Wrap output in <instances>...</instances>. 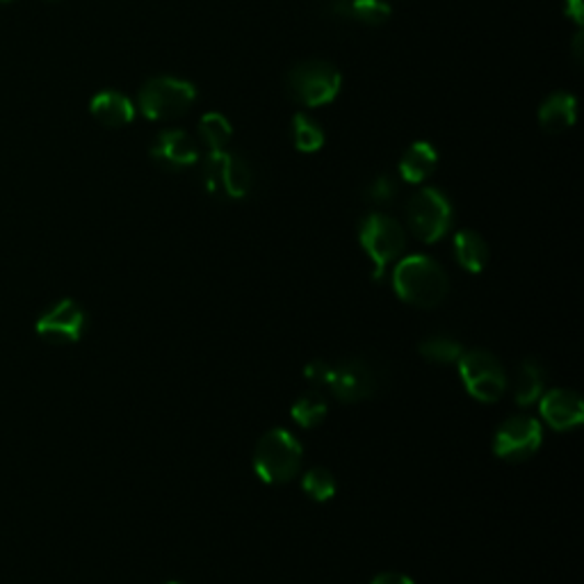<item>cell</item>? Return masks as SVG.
Wrapping results in <instances>:
<instances>
[{"instance_id": "1", "label": "cell", "mask_w": 584, "mask_h": 584, "mask_svg": "<svg viewBox=\"0 0 584 584\" xmlns=\"http://www.w3.org/2000/svg\"><path fill=\"white\" fill-rule=\"evenodd\" d=\"M393 288L406 304L432 309L438 306L450 290V279L445 270L430 256H406L393 272Z\"/></svg>"}, {"instance_id": "2", "label": "cell", "mask_w": 584, "mask_h": 584, "mask_svg": "<svg viewBox=\"0 0 584 584\" xmlns=\"http://www.w3.org/2000/svg\"><path fill=\"white\" fill-rule=\"evenodd\" d=\"M304 450L297 436L288 430L274 427L265 432L254 453V470L265 484H286L301 468Z\"/></svg>"}, {"instance_id": "3", "label": "cell", "mask_w": 584, "mask_h": 584, "mask_svg": "<svg viewBox=\"0 0 584 584\" xmlns=\"http://www.w3.org/2000/svg\"><path fill=\"white\" fill-rule=\"evenodd\" d=\"M194 101H197V88L174 76H156L137 94V107L151 122L176 119L187 113Z\"/></svg>"}, {"instance_id": "4", "label": "cell", "mask_w": 584, "mask_h": 584, "mask_svg": "<svg viewBox=\"0 0 584 584\" xmlns=\"http://www.w3.org/2000/svg\"><path fill=\"white\" fill-rule=\"evenodd\" d=\"M286 88L290 99L299 105L318 107L339 96L343 88V76L336 65L327 60H304L288 71Z\"/></svg>"}, {"instance_id": "5", "label": "cell", "mask_w": 584, "mask_h": 584, "mask_svg": "<svg viewBox=\"0 0 584 584\" xmlns=\"http://www.w3.org/2000/svg\"><path fill=\"white\" fill-rule=\"evenodd\" d=\"M358 240L375 265L373 279L379 282L386 267L402 254L406 236L400 221L393 219L391 215L370 213L368 217H364V221H360Z\"/></svg>"}, {"instance_id": "6", "label": "cell", "mask_w": 584, "mask_h": 584, "mask_svg": "<svg viewBox=\"0 0 584 584\" xmlns=\"http://www.w3.org/2000/svg\"><path fill=\"white\" fill-rule=\"evenodd\" d=\"M202 179L215 199H244L252 190V170L247 160L227 151H210L204 158Z\"/></svg>"}, {"instance_id": "7", "label": "cell", "mask_w": 584, "mask_h": 584, "mask_svg": "<svg viewBox=\"0 0 584 584\" xmlns=\"http://www.w3.org/2000/svg\"><path fill=\"white\" fill-rule=\"evenodd\" d=\"M406 221L415 238L432 244L453 229V204L436 187H423L406 204Z\"/></svg>"}, {"instance_id": "8", "label": "cell", "mask_w": 584, "mask_h": 584, "mask_svg": "<svg viewBox=\"0 0 584 584\" xmlns=\"http://www.w3.org/2000/svg\"><path fill=\"white\" fill-rule=\"evenodd\" d=\"M457 364L466 391L476 400L495 402L507 391L505 368L493 354L484 350L463 352Z\"/></svg>"}, {"instance_id": "9", "label": "cell", "mask_w": 584, "mask_h": 584, "mask_svg": "<svg viewBox=\"0 0 584 584\" xmlns=\"http://www.w3.org/2000/svg\"><path fill=\"white\" fill-rule=\"evenodd\" d=\"M543 430L530 415H514L497 427L493 453L505 461H525L541 448Z\"/></svg>"}, {"instance_id": "10", "label": "cell", "mask_w": 584, "mask_h": 584, "mask_svg": "<svg viewBox=\"0 0 584 584\" xmlns=\"http://www.w3.org/2000/svg\"><path fill=\"white\" fill-rule=\"evenodd\" d=\"M324 386L341 402L354 404L364 402L377 393V375L360 358L343 360V364H329Z\"/></svg>"}, {"instance_id": "11", "label": "cell", "mask_w": 584, "mask_h": 584, "mask_svg": "<svg viewBox=\"0 0 584 584\" xmlns=\"http://www.w3.org/2000/svg\"><path fill=\"white\" fill-rule=\"evenodd\" d=\"M85 324H88L85 309L73 299H60L37 318L35 331L48 343L67 345V343H78L82 339Z\"/></svg>"}, {"instance_id": "12", "label": "cell", "mask_w": 584, "mask_h": 584, "mask_svg": "<svg viewBox=\"0 0 584 584\" xmlns=\"http://www.w3.org/2000/svg\"><path fill=\"white\" fill-rule=\"evenodd\" d=\"M151 158L167 170H187L199 162V149L185 130H162L151 145Z\"/></svg>"}, {"instance_id": "13", "label": "cell", "mask_w": 584, "mask_h": 584, "mask_svg": "<svg viewBox=\"0 0 584 584\" xmlns=\"http://www.w3.org/2000/svg\"><path fill=\"white\" fill-rule=\"evenodd\" d=\"M539 400H541V404H539L541 419L554 432L575 430L584 421V402L573 391H562V388H554V391L543 393Z\"/></svg>"}, {"instance_id": "14", "label": "cell", "mask_w": 584, "mask_h": 584, "mask_svg": "<svg viewBox=\"0 0 584 584\" xmlns=\"http://www.w3.org/2000/svg\"><path fill=\"white\" fill-rule=\"evenodd\" d=\"M90 113L107 128H122L135 119V105L117 90H103L90 101Z\"/></svg>"}, {"instance_id": "15", "label": "cell", "mask_w": 584, "mask_h": 584, "mask_svg": "<svg viewBox=\"0 0 584 584\" xmlns=\"http://www.w3.org/2000/svg\"><path fill=\"white\" fill-rule=\"evenodd\" d=\"M329 12L339 19H352L377 27L391 19V5L386 0H331Z\"/></svg>"}, {"instance_id": "16", "label": "cell", "mask_w": 584, "mask_h": 584, "mask_svg": "<svg viewBox=\"0 0 584 584\" xmlns=\"http://www.w3.org/2000/svg\"><path fill=\"white\" fill-rule=\"evenodd\" d=\"M575 115H577L575 99L566 92H554L539 107V124L546 133L558 135L575 124Z\"/></svg>"}, {"instance_id": "17", "label": "cell", "mask_w": 584, "mask_h": 584, "mask_svg": "<svg viewBox=\"0 0 584 584\" xmlns=\"http://www.w3.org/2000/svg\"><path fill=\"white\" fill-rule=\"evenodd\" d=\"M546 391V370L535 358H525L516 370L514 400L518 406L535 404Z\"/></svg>"}, {"instance_id": "18", "label": "cell", "mask_w": 584, "mask_h": 584, "mask_svg": "<svg viewBox=\"0 0 584 584\" xmlns=\"http://www.w3.org/2000/svg\"><path fill=\"white\" fill-rule=\"evenodd\" d=\"M436 149L430 142H415L404 151L400 160V174L406 183H423L436 172Z\"/></svg>"}, {"instance_id": "19", "label": "cell", "mask_w": 584, "mask_h": 584, "mask_svg": "<svg viewBox=\"0 0 584 584\" xmlns=\"http://www.w3.org/2000/svg\"><path fill=\"white\" fill-rule=\"evenodd\" d=\"M455 256L466 272L480 274L489 263V244L480 233L463 229L455 236Z\"/></svg>"}, {"instance_id": "20", "label": "cell", "mask_w": 584, "mask_h": 584, "mask_svg": "<svg viewBox=\"0 0 584 584\" xmlns=\"http://www.w3.org/2000/svg\"><path fill=\"white\" fill-rule=\"evenodd\" d=\"M327 411H329L327 398L318 391H309V393H301L295 400L290 415L299 427L311 430V427H318L327 419Z\"/></svg>"}, {"instance_id": "21", "label": "cell", "mask_w": 584, "mask_h": 584, "mask_svg": "<svg viewBox=\"0 0 584 584\" xmlns=\"http://www.w3.org/2000/svg\"><path fill=\"white\" fill-rule=\"evenodd\" d=\"M293 142L301 153H316L324 147V130L309 115L297 113L293 117Z\"/></svg>"}, {"instance_id": "22", "label": "cell", "mask_w": 584, "mask_h": 584, "mask_svg": "<svg viewBox=\"0 0 584 584\" xmlns=\"http://www.w3.org/2000/svg\"><path fill=\"white\" fill-rule=\"evenodd\" d=\"M233 128L229 119L219 113H208L199 122V137L208 147V151H225V147L231 142Z\"/></svg>"}, {"instance_id": "23", "label": "cell", "mask_w": 584, "mask_h": 584, "mask_svg": "<svg viewBox=\"0 0 584 584\" xmlns=\"http://www.w3.org/2000/svg\"><path fill=\"white\" fill-rule=\"evenodd\" d=\"M419 350L427 360H434V364H457L463 354V347L448 336H430L419 345Z\"/></svg>"}, {"instance_id": "24", "label": "cell", "mask_w": 584, "mask_h": 584, "mask_svg": "<svg viewBox=\"0 0 584 584\" xmlns=\"http://www.w3.org/2000/svg\"><path fill=\"white\" fill-rule=\"evenodd\" d=\"M301 489L306 495L318 500V503H327V500L336 495V478H333V472H329L327 468L318 466L306 472Z\"/></svg>"}, {"instance_id": "25", "label": "cell", "mask_w": 584, "mask_h": 584, "mask_svg": "<svg viewBox=\"0 0 584 584\" xmlns=\"http://www.w3.org/2000/svg\"><path fill=\"white\" fill-rule=\"evenodd\" d=\"M396 194H398V183L391 179V176H377L370 187H368V199L373 204H379V206H388V204H393L396 199Z\"/></svg>"}, {"instance_id": "26", "label": "cell", "mask_w": 584, "mask_h": 584, "mask_svg": "<svg viewBox=\"0 0 584 584\" xmlns=\"http://www.w3.org/2000/svg\"><path fill=\"white\" fill-rule=\"evenodd\" d=\"M564 14H566V19L582 25L584 23V3L582 0H564Z\"/></svg>"}, {"instance_id": "27", "label": "cell", "mask_w": 584, "mask_h": 584, "mask_svg": "<svg viewBox=\"0 0 584 584\" xmlns=\"http://www.w3.org/2000/svg\"><path fill=\"white\" fill-rule=\"evenodd\" d=\"M370 584H415V582L404 573H379Z\"/></svg>"}, {"instance_id": "28", "label": "cell", "mask_w": 584, "mask_h": 584, "mask_svg": "<svg viewBox=\"0 0 584 584\" xmlns=\"http://www.w3.org/2000/svg\"><path fill=\"white\" fill-rule=\"evenodd\" d=\"M571 50H573V58L577 65H582V55H584V35L582 31L573 37V44H571Z\"/></svg>"}, {"instance_id": "29", "label": "cell", "mask_w": 584, "mask_h": 584, "mask_svg": "<svg viewBox=\"0 0 584 584\" xmlns=\"http://www.w3.org/2000/svg\"><path fill=\"white\" fill-rule=\"evenodd\" d=\"M46 3H58V0H46Z\"/></svg>"}, {"instance_id": "30", "label": "cell", "mask_w": 584, "mask_h": 584, "mask_svg": "<svg viewBox=\"0 0 584 584\" xmlns=\"http://www.w3.org/2000/svg\"><path fill=\"white\" fill-rule=\"evenodd\" d=\"M167 584H181V582H167Z\"/></svg>"}, {"instance_id": "31", "label": "cell", "mask_w": 584, "mask_h": 584, "mask_svg": "<svg viewBox=\"0 0 584 584\" xmlns=\"http://www.w3.org/2000/svg\"><path fill=\"white\" fill-rule=\"evenodd\" d=\"M3 3H8V0H3Z\"/></svg>"}]
</instances>
